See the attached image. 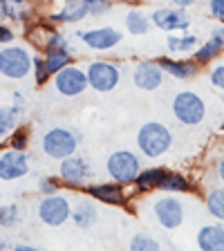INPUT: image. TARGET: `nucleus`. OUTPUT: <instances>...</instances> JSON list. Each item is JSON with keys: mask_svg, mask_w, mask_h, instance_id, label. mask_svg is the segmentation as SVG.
<instances>
[{"mask_svg": "<svg viewBox=\"0 0 224 251\" xmlns=\"http://www.w3.org/2000/svg\"><path fill=\"white\" fill-rule=\"evenodd\" d=\"M173 146V132L162 121H146L137 130V148L148 159H159Z\"/></svg>", "mask_w": 224, "mask_h": 251, "instance_id": "1", "label": "nucleus"}, {"mask_svg": "<svg viewBox=\"0 0 224 251\" xmlns=\"http://www.w3.org/2000/svg\"><path fill=\"white\" fill-rule=\"evenodd\" d=\"M83 141V135L76 130V128H70V126H54L43 135L41 139V148L47 157L52 159H65V157L74 155Z\"/></svg>", "mask_w": 224, "mask_h": 251, "instance_id": "2", "label": "nucleus"}, {"mask_svg": "<svg viewBox=\"0 0 224 251\" xmlns=\"http://www.w3.org/2000/svg\"><path fill=\"white\" fill-rule=\"evenodd\" d=\"M34 68V54L23 45H5L0 50V74L11 81H23Z\"/></svg>", "mask_w": 224, "mask_h": 251, "instance_id": "3", "label": "nucleus"}, {"mask_svg": "<svg viewBox=\"0 0 224 251\" xmlns=\"http://www.w3.org/2000/svg\"><path fill=\"white\" fill-rule=\"evenodd\" d=\"M171 110L182 126H199L206 119V101L193 90H182L175 94Z\"/></svg>", "mask_w": 224, "mask_h": 251, "instance_id": "4", "label": "nucleus"}, {"mask_svg": "<svg viewBox=\"0 0 224 251\" xmlns=\"http://www.w3.org/2000/svg\"><path fill=\"white\" fill-rule=\"evenodd\" d=\"M141 171V159L135 151H128V148H119L112 155L108 157L105 162V173H108L110 179L124 184V186H130L135 184V177Z\"/></svg>", "mask_w": 224, "mask_h": 251, "instance_id": "5", "label": "nucleus"}, {"mask_svg": "<svg viewBox=\"0 0 224 251\" xmlns=\"http://www.w3.org/2000/svg\"><path fill=\"white\" fill-rule=\"evenodd\" d=\"M58 177H61L63 186L72 188V191H83L90 184V179H92V164L88 162V157L74 152V155L61 159Z\"/></svg>", "mask_w": 224, "mask_h": 251, "instance_id": "6", "label": "nucleus"}, {"mask_svg": "<svg viewBox=\"0 0 224 251\" xmlns=\"http://www.w3.org/2000/svg\"><path fill=\"white\" fill-rule=\"evenodd\" d=\"M152 215H155L157 225L162 226V229L175 231L184 225L186 209H184L182 200L175 198V193H166L152 202Z\"/></svg>", "mask_w": 224, "mask_h": 251, "instance_id": "7", "label": "nucleus"}, {"mask_svg": "<svg viewBox=\"0 0 224 251\" xmlns=\"http://www.w3.org/2000/svg\"><path fill=\"white\" fill-rule=\"evenodd\" d=\"M85 72H88L90 90H94V92H112L121 81V68L108 58L92 61L85 68Z\"/></svg>", "mask_w": 224, "mask_h": 251, "instance_id": "8", "label": "nucleus"}, {"mask_svg": "<svg viewBox=\"0 0 224 251\" xmlns=\"http://www.w3.org/2000/svg\"><path fill=\"white\" fill-rule=\"evenodd\" d=\"M38 220L47 226H63L72 218V202L70 198L61 193H52V195H43V200L38 202Z\"/></svg>", "mask_w": 224, "mask_h": 251, "instance_id": "9", "label": "nucleus"}, {"mask_svg": "<svg viewBox=\"0 0 224 251\" xmlns=\"http://www.w3.org/2000/svg\"><path fill=\"white\" fill-rule=\"evenodd\" d=\"M54 88H56V92L61 94V97H68V99L81 97V94L90 88L88 72H85L83 68L74 65V63H70L61 72L54 74Z\"/></svg>", "mask_w": 224, "mask_h": 251, "instance_id": "10", "label": "nucleus"}, {"mask_svg": "<svg viewBox=\"0 0 224 251\" xmlns=\"http://www.w3.org/2000/svg\"><path fill=\"white\" fill-rule=\"evenodd\" d=\"M150 23L152 27L166 31V34H175V31H186L191 27V16L186 9L175 5L168 7H157L150 11Z\"/></svg>", "mask_w": 224, "mask_h": 251, "instance_id": "11", "label": "nucleus"}, {"mask_svg": "<svg viewBox=\"0 0 224 251\" xmlns=\"http://www.w3.org/2000/svg\"><path fill=\"white\" fill-rule=\"evenodd\" d=\"M76 38H78V43H83L92 52H110V50H115V47L124 41L121 31L110 25L76 31Z\"/></svg>", "mask_w": 224, "mask_h": 251, "instance_id": "12", "label": "nucleus"}, {"mask_svg": "<svg viewBox=\"0 0 224 251\" xmlns=\"http://www.w3.org/2000/svg\"><path fill=\"white\" fill-rule=\"evenodd\" d=\"M85 193L92 200L101 204H110V206H125L128 204V193H125V186L119 182H90L88 186L83 188Z\"/></svg>", "mask_w": 224, "mask_h": 251, "instance_id": "13", "label": "nucleus"}, {"mask_svg": "<svg viewBox=\"0 0 224 251\" xmlns=\"http://www.w3.org/2000/svg\"><path fill=\"white\" fill-rule=\"evenodd\" d=\"M29 173V157L25 151H16V148H7L0 155V179L2 182H14L21 179Z\"/></svg>", "mask_w": 224, "mask_h": 251, "instance_id": "14", "label": "nucleus"}, {"mask_svg": "<svg viewBox=\"0 0 224 251\" xmlns=\"http://www.w3.org/2000/svg\"><path fill=\"white\" fill-rule=\"evenodd\" d=\"M132 83L135 88L144 90V92H152V90L162 88L164 83V70L157 61H139L132 68Z\"/></svg>", "mask_w": 224, "mask_h": 251, "instance_id": "15", "label": "nucleus"}, {"mask_svg": "<svg viewBox=\"0 0 224 251\" xmlns=\"http://www.w3.org/2000/svg\"><path fill=\"white\" fill-rule=\"evenodd\" d=\"M90 16V0H63L61 7L52 14L56 25H74Z\"/></svg>", "mask_w": 224, "mask_h": 251, "instance_id": "16", "label": "nucleus"}, {"mask_svg": "<svg viewBox=\"0 0 224 251\" xmlns=\"http://www.w3.org/2000/svg\"><path fill=\"white\" fill-rule=\"evenodd\" d=\"M157 63L162 65L164 74L177 78V81H188V78H195L199 72V65L193 58H175V56H159Z\"/></svg>", "mask_w": 224, "mask_h": 251, "instance_id": "17", "label": "nucleus"}, {"mask_svg": "<svg viewBox=\"0 0 224 251\" xmlns=\"http://www.w3.org/2000/svg\"><path fill=\"white\" fill-rule=\"evenodd\" d=\"M78 229H92L97 222H99V209H97V200L88 198H78L76 202L72 204V218H70Z\"/></svg>", "mask_w": 224, "mask_h": 251, "instance_id": "18", "label": "nucleus"}, {"mask_svg": "<svg viewBox=\"0 0 224 251\" xmlns=\"http://www.w3.org/2000/svg\"><path fill=\"white\" fill-rule=\"evenodd\" d=\"M195 245L199 251H224V226L220 222L199 226L195 233Z\"/></svg>", "mask_w": 224, "mask_h": 251, "instance_id": "19", "label": "nucleus"}, {"mask_svg": "<svg viewBox=\"0 0 224 251\" xmlns=\"http://www.w3.org/2000/svg\"><path fill=\"white\" fill-rule=\"evenodd\" d=\"M166 171H168V168H162V166L141 168L139 175L135 177L137 193H152V191H159V184H162Z\"/></svg>", "mask_w": 224, "mask_h": 251, "instance_id": "20", "label": "nucleus"}, {"mask_svg": "<svg viewBox=\"0 0 224 251\" xmlns=\"http://www.w3.org/2000/svg\"><path fill=\"white\" fill-rule=\"evenodd\" d=\"M124 25H125V31L130 36H146L150 31L152 23H150V14H146L144 9H128L124 16Z\"/></svg>", "mask_w": 224, "mask_h": 251, "instance_id": "21", "label": "nucleus"}, {"mask_svg": "<svg viewBox=\"0 0 224 251\" xmlns=\"http://www.w3.org/2000/svg\"><path fill=\"white\" fill-rule=\"evenodd\" d=\"M159 191H164V193H175V195L191 193V191H193V182L177 171H166L162 184H159Z\"/></svg>", "mask_w": 224, "mask_h": 251, "instance_id": "22", "label": "nucleus"}, {"mask_svg": "<svg viewBox=\"0 0 224 251\" xmlns=\"http://www.w3.org/2000/svg\"><path fill=\"white\" fill-rule=\"evenodd\" d=\"M199 45V38L195 34H188V31H182L179 36H168L166 38V47L171 54H191L195 52V47Z\"/></svg>", "mask_w": 224, "mask_h": 251, "instance_id": "23", "label": "nucleus"}, {"mask_svg": "<svg viewBox=\"0 0 224 251\" xmlns=\"http://www.w3.org/2000/svg\"><path fill=\"white\" fill-rule=\"evenodd\" d=\"M43 58H45V68H47V72H50V76H54L56 72H61L65 65L74 63L70 50H45Z\"/></svg>", "mask_w": 224, "mask_h": 251, "instance_id": "24", "label": "nucleus"}, {"mask_svg": "<svg viewBox=\"0 0 224 251\" xmlns=\"http://www.w3.org/2000/svg\"><path fill=\"white\" fill-rule=\"evenodd\" d=\"M224 54V50L218 45V43L213 41V38H209L206 43H202V45L195 47V52H193V61L198 63L199 68L202 65H211L213 61H218L220 56Z\"/></svg>", "mask_w": 224, "mask_h": 251, "instance_id": "25", "label": "nucleus"}, {"mask_svg": "<svg viewBox=\"0 0 224 251\" xmlns=\"http://www.w3.org/2000/svg\"><path fill=\"white\" fill-rule=\"evenodd\" d=\"M204 204H206L209 215H213L218 222H224V184L213 186L211 191H206Z\"/></svg>", "mask_w": 224, "mask_h": 251, "instance_id": "26", "label": "nucleus"}, {"mask_svg": "<svg viewBox=\"0 0 224 251\" xmlns=\"http://www.w3.org/2000/svg\"><path fill=\"white\" fill-rule=\"evenodd\" d=\"M21 105H0V137H7L16 128Z\"/></svg>", "mask_w": 224, "mask_h": 251, "instance_id": "27", "label": "nucleus"}, {"mask_svg": "<svg viewBox=\"0 0 224 251\" xmlns=\"http://www.w3.org/2000/svg\"><path fill=\"white\" fill-rule=\"evenodd\" d=\"M29 128L27 126H16L14 130L9 132V139H7V146L9 148H16V151H27L29 146Z\"/></svg>", "mask_w": 224, "mask_h": 251, "instance_id": "28", "label": "nucleus"}, {"mask_svg": "<svg viewBox=\"0 0 224 251\" xmlns=\"http://www.w3.org/2000/svg\"><path fill=\"white\" fill-rule=\"evenodd\" d=\"M128 247H130V251H159L162 249V245L148 233H135L130 238V242H128Z\"/></svg>", "mask_w": 224, "mask_h": 251, "instance_id": "29", "label": "nucleus"}, {"mask_svg": "<svg viewBox=\"0 0 224 251\" xmlns=\"http://www.w3.org/2000/svg\"><path fill=\"white\" fill-rule=\"evenodd\" d=\"M43 50H70V41L68 36H63L61 31H45V36L41 41Z\"/></svg>", "mask_w": 224, "mask_h": 251, "instance_id": "30", "label": "nucleus"}, {"mask_svg": "<svg viewBox=\"0 0 224 251\" xmlns=\"http://www.w3.org/2000/svg\"><path fill=\"white\" fill-rule=\"evenodd\" d=\"M21 222V211L16 204H5L0 206V226L2 229H14Z\"/></svg>", "mask_w": 224, "mask_h": 251, "instance_id": "31", "label": "nucleus"}, {"mask_svg": "<svg viewBox=\"0 0 224 251\" xmlns=\"http://www.w3.org/2000/svg\"><path fill=\"white\" fill-rule=\"evenodd\" d=\"M112 9H115L112 0H90V16H94V18H101V16L110 14Z\"/></svg>", "mask_w": 224, "mask_h": 251, "instance_id": "32", "label": "nucleus"}, {"mask_svg": "<svg viewBox=\"0 0 224 251\" xmlns=\"http://www.w3.org/2000/svg\"><path fill=\"white\" fill-rule=\"evenodd\" d=\"M31 72H34V81H36V85H45L47 78H50V72H47V68H45V58L34 56V68H31Z\"/></svg>", "mask_w": 224, "mask_h": 251, "instance_id": "33", "label": "nucleus"}, {"mask_svg": "<svg viewBox=\"0 0 224 251\" xmlns=\"http://www.w3.org/2000/svg\"><path fill=\"white\" fill-rule=\"evenodd\" d=\"M61 188V177H41L38 179V191L43 195H52V193H58Z\"/></svg>", "mask_w": 224, "mask_h": 251, "instance_id": "34", "label": "nucleus"}, {"mask_svg": "<svg viewBox=\"0 0 224 251\" xmlns=\"http://www.w3.org/2000/svg\"><path fill=\"white\" fill-rule=\"evenodd\" d=\"M209 81L213 88L222 90L224 92V63H218V65H213V70L209 72Z\"/></svg>", "mask_w": 224, "mask_h": 251, "instance_id": "35", "label": "nucleus"}, {"mask_svg": "<svg viewBox=\"0 0 224 251\" xmlns=\"http://www.w3.org/2000/svg\"><path fill=\"white\" fill-rule=\"evenodd\" d=\"M206 7H209L211 18H215L218 23H224V0H209Z\"/></svg>", "mask_w": 224, "mask_h": 251, "instance_id": "36", "label": "nucleus"}, {"mask_svg": "<svg viewBox=\"0 0 224 251\" xmlns=\"http://www.w3.org/2000/svg\"><path fill=\"white\" fill-rule=\"evenodd\" d=\"M209 38H213V41L224 50V23H218V25L211 29V36Z\"/></svg>", "mask_w": 224, "mask_h": 251, "instance_id": "37", "label": "nucleus"}, {"mask_svg": "<svg viewBox=\"0 0 224 251\" xmlns=\"http://www.w3.org/2000/svg\"><path fill=\"white\" fill-rule=\"evenodd\" d=\"M11 41H14V31H11V27L0 23V45H9Z\"/></svg>", "mask_w": 224, "mask_h": 251, "instance_id": "38", "label": "nucleus"}, {"mask_svg": "<svg viewBox=\"0 0 224 251\" xmlns=\"http://www.w3.org/2000/svg\"><path fill=\"white\" fill-rule=\"evenodd\" d=\"M215 175H218L220 184H224V155L220 157L218 162H215Z\"/></svg>", "mask_w": 224, "mask_h": 251, "instance_id": "39", "label": "nucleus"}, {"mask_svg": "<svg viewBox=\"0 0 224 251\" xmlns=\"http://www.w3.org/2000/svg\"><path fill=\"white\" fill-rule=\"evenodd\" d=\"M198 0H171V5L175 7H182V9H188V7H193Z\"/></svg>", "mask_w": 224, "mask_h": 251, "instance_id": "40", "label": "nucleus"}, {"mask_svg": "<svg viewBox=\"0 0 224 251\" xmlns=\"http://www.w3.org/2000/svg\"><path fill=\"white\" fill-rule=\"evenodd\" d=\"M222 132H224V121H222Z\"/></svg>", "mask_w": 224, "mask_h": 251, "instance_id": "41", "label": "nucleus"}, {"mask_svg": "<svg viewBox=\"0 0 224 251\" xmlns=\"http://www.w3.org/2000/svg\"><path fill=\"white\" fill-rule=\"evenodd\" d=\"M2 2H5V0H0V5H2Z\"/></svg>", "mask_w": 224, "mask_h": 251, "instance_id": "42", "label": "nucleus"}]
</instances>
